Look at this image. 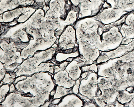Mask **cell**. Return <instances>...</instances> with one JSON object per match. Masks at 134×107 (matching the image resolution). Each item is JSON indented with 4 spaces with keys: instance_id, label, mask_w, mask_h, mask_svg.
<instances>
[{
    "instance_id": "obj_1",
    "label": "cell",
    "mask_w": 134,
    "mask_h": 107,
    "mask_svg": "<svg viewBox=\"0 0 134 107\" xmlns=\"http://www.w3.org/2000/svg\"><path fill=\"white\" fill-rule=\"evenodd\" d=\"M53 75L49 72L36 73L15 84L16 90L22 95L34 97L43 95L55 89Z\"/></svg>"
},
{
    "instance_id": "obj_2",
    "label": "cell",
    "mask_w": 134,
    "mask_h": 107,
    "mask_svg": "<svg viewBox=\"0 0 134 107\" xmlns=\"http://www.w3.org/2000/svg\"><path fill=\"white\" fill-rule=\"evenodd\" d=\"M104 25L94 16L80 19L74 25L77 42H88L94 46L98 36V29Z\"/></svg>"
},
{
    "instance_id": "obj_3",
    "label": "cell",
    "mask_w": 134,
    "mask_h": 107,
    "mask_svg": "<svg viewBox=\"0 0 134 107\" xmlns=\"http://www.w3.org/2000/svg\"><path fill=\"white\" fill-rule=\"evenodd\" d=\"M57 52V48L52 47L45 51L37 52L33 56L24 60L23 62L15 69L14 72L16 77H17L21 76L29 77L34 73H38V69L40 65L51 60Z\"/></svg>"
},
{
    "instance_id": "obj_4",
    "label": "cell",
    "mask_w": 134,
    "mask_h": 107,
    "mask_svg": "<svg viewBox=\"0 0 134 107\" xmlns=\"http://www.w3.org/2000/svg\"><path fill=\"white\" fill-rule=\"evenodd\" d=\"M0 58L8 72H14L24 61L21 56V51L13 42L1 40Z\"/></svg>"
},
{
    "instance_id": "obj_5",
    "label": "cell",
    "mask_w": 134,
    "mask_h": 107,
    "mask_svg": "<svg viewBox=\"0 0 134 107\" xmlns=\"http://www.w3.org/2000/svg\"><path fill=\"white\" fill-rule=\"evenodd\" d=\"M50 93L34 97L22 95L16 92L9 93L0 104L2 107H39L50 99Z\"/></svg>"
},
{
    "instance_id": "obj_6",
    "label": "cell",
    "mask_w": 134,
    "mask_h": 107,
    "mask_svg": "<svg viewBox=\"0 0 134 107\" xmlns=\"http://www.w3.org/2000/svg\"><path fill=\"white\" fill-rule=\"evenodd\" d=\"M120 26H114L100 35L96 47L100 51L108 52L119 47L124 37L120 32Z\"/></svg>"
},
{
    "instance_id": "obj_7",
    "label": "cell",
    "mask_w": 134,
    "mask_h": 107,
    "mask_svg": "<svg viewBox=\"0 0 134 107\" xmlns=\"http://www.w3.org/2000/svg\"><path fill=\"white\" fill-rule=\"evenodd\" d=\"M49 10L45 14V19L51 20L59 19L65 21L73 5L70 0H51Z\"/></svg>"
},
{
    "instance_id": "obj_8",
    "label": "cell",
    "mask_w": 134,
    "mask_h": 107,
    "mask_svg": "<svg viewBox=\"0 0 134 107\" xmlns=\"http://www.w3.org/2000/svg\"><path fill=\"white\" fill-rule=\"evenodd\" d=\"M98 73L89 71L86 77L81 79L79 86V94L93 100L97 95L99 88Z\"/></svg>"
},
{
    "instance_id": "obj_9",
    "label": "cell",
    "mask_w": 134,
    "mask_h": 107,
    "mask_svg": "<svg viewBox=\"0 0 134 107\" xmlns=\"http://www.w3.org/2000/svg\"><path fill=\"white\" fill-rule=\"evenodd\" d=\"M77 43L75 29L73 25H68L58 38L57 51H64L75 47Z\"/></svg>"
},
{
    "instance_id": "obj_10",
    "label": "cell",
    "mask_w": 134,
    "mask_h": 107,
    "mask_svg": "<svg viewBox=\"0 0 134 107\" xmlns=\"http://www.w3.org/2000/svg\"><path fill=\"white\" fill-rule=\"evenodd\" d=\"M107 0H82L80 4L79 18L94 17L102 10Z\"/></svg>"
},
{
    "instance_id": "obj_11",
    "label": "cell",
    "mask_w": 134,
    "mask_h": 107,
    "mask_svg": "<svg viewBox=\"0 0 134 107\" xmlns=\"http://www.w3.org/2000/svg\"><path fill=\"white\" fill-rule=\"evenodd\" d=\"M128 13H129L124 11L122 9L110 7L102 9L94 17L104 25H109L115 23Z\"/></svg>"
},
{
    "instance_id": "obj_12",
    "label": "cell",
    "mask_w": 134,
    "mask_h": 107,
    "mask_svg": "<svg viewBox=\"0 0 134 107\" xmlns=\"http://www.w3.org/2000/svg\"><path fill=\"white\" fill-rule=\"evenodd\" d=\"M78 50L79 54L85 61V65H91L95 62L100 54L98 48L88 42H79Z\"/></svg>"
},
{
    "instance_id": "obj_13",
    "label": "cell",
    "mask_w": 134,
    "mask_h": 107,
    "mask_svg": "<svg viewBox=\"0 0 134 107\" xmlns=\"http://www.w3.org/2000/svg\"><path fill=\"white\" fill-rule=\"evenodd\" d=\"M85 66V60L80 55L74 58L73 60L69 63L65 70L68 72L69 76L73 81H76L80 78L82 74L81 67Z\"/></svg>"
},
{
    "instance_id": "obj_14",
    "label": "cell",
    "mask_w": 134,
    "mask_h": 107,
    "mask_svg": "<svg viewBox=\"0 0 134 107\" xmlns=\"http://www.w3.org/2000/svg\"><path fill=\"white\" fill-rule=\"evenodd\" d=\"M34 4V0H1L0 13L2 14L19 8L33 6Z\"/></svg>"
},
{
    "instance_id": "obj_15",
    "label": "cell",
    "mask_w": 134,
    "mask_h": 107,
    "mask_svg": "<svg viewBox=\"0 0 134 107\" xmlns=\"http://www.w3.org/2000/svg\"><path fill=\"white\" fill-rule=\"evenodd\" d=\"M120 30L124 38L134 39V11L126 15L125 21L121 25Z\"/></svg>"
},
{
    "instance_id": "obj_16",
    "label": "cell",
    "mask_w": 134,
    "mask_h": 107,
    "mask_svg": "<svg viewBox=\"0 0 134 107\" xmlns=\"http://www.w3.org/2000/svg\"><path fill=\"white\" fill-rule=\"evenodd\" d=\"M53 79L55 85L68 89L72 88L76 83V81L69 76L66 70L60 71L54 74Z\"/></svg>"
},
{
    "instance_id": "obj_17",
    "label": "cell",
    "mask_w": 134,
    "mask_h": 107,
    "mask_svg": "<svg viewBox=\"0 0 134 107\" xmlns=\"http://www.w3.org/2000/svg\"><path fill=\"white\" fill-rule=\"evenodd\" d=\"M84 101L76 94H68L62 98L61 101L58 104V107H83Z\"/></svg>"
},
{
    "instance_id": "obj_18",
    "label": "cell",
    "mask_w": 134,
    "mask_h": 107,
    "mask_svg": "<svg viewBox=\"0 0 134 107\" xmlns=\"http://www.w3.org/2000/svg\"><path fill=\"white\" fill-rule=\"evenodd\" d=\"M100 90L102 92V94L99 97L105 103L107 104L106 106L114 104L116 100H117L119 91L115 85H113L109 88Z\"/></svg>"
},
{
    "instance_id": "obj_19",
    "label": "cell",
    "mask_w": 134,
    "mask_h": 107,
    "mask_svg": "<svg viewBox=\"0 0 134 107\" xmlns=\"http://www.w3.org/2000/svg\"><path fill=\"white\" fill-rule=\"evenodd\" d=\"M134 49V39L132 42L127 45L121 44V45L116 49L108 52L104 51L110 59L121 57L126 54L133 51Z\"/></svg>"
},
{
    "instance_id": "obj_20",
    "label": "cell",
    "mask_w": 134,
    "mask_h": 107,
    "mask_svg": "<svg viewBox=\"0 0 134 107\" xmlns=\"http://www.w3.org/2000/svg\"><path fill=\"white\" fill-rule=\"evenodd\" d=\"M27 7L19 8L1 14V23H9L17 20L25 11Z\"/></svg>"
},
{
    "instance_id": "obj_21",
    "label": "cell",
    "mask_w": 134,
    "mask_h": 107,
    "mask_svg": "<svg viewBox=\"0 0 134 107\" xmlns=\"http://www.w3.org/2000/svg\"><path fill=\"white\" fill-rule=\"evenodd\" d=\"M110 6L130 13L134 11V0H107Z\"/></svg>"
},
{
    "instance_id": "obj_22",
    "label": "cell",
    "mask_w": 134,
    "mask_h": 107,
    "mask_svg": "<svg viewBox=\"0 0 134 107\" xmlns=\"http://www.w3.org/2000/svg\"><path fill=\"white\" fill-rule=\"evenodd\" d=\"M80 55L79 50L73 52H65L58 51L55 55V58L57 62H62L70 58H75Z\"/></svg>"
},
{
    "instance_id": "obj_23",
    "label": "cell",
    "mask_w": 134,
    "mask_h": 107,
    "mask_svg": "<svg viewBox=\"0 0 134 107\" xmlns=\"http://www.w3.org/2000/svg\"><path fill=\"white\" fill-rule=\"evenodd\" d=\"M134 97L133 93H130L126 89L119 91L117 100L122 104L125 105L131 101Z\"/></svg>"
},
{
    "instance_id": "obj_24",
    "label": "cell",
    "mask_w": 134,
    "mask_h": 107,
    "mask_svg": "<svg viewBox=\"0 0 134 107\" xmlns=\"http://www.w3.org/2000/svg\"><path fill=\"white\" fill-rule=\"evenodd\" d=\"M73 94L72 88H65L62 86L57 85L56 88V93L53 96V100L56 99L62 98L68 94Z\"/></svg>"
},
{
    "instance_id": "obj_25",
    "label": "cell",
    "mask_w": 134,
    "mask_h": 107,
    "mask_svg": "<svg viewBox=\"0 0 134 107\" xmlns=\"http://www.w3.org/2000/svg\"><path fill=\"white\" fill-rule=\"evenodd\" d=\"M10 93V84H4L0 89V104L4 101Z\"/></svg>"
},
{
    "instance_id": "obj_26",
    "label": "cell",
    "mask_w": 134,
    "mask_h": 107,
    "mask_svg": "<svg viewBox=\"0 0 134 107\" xmlns=\"http://www.w3.org/2000/svg\"><path fill=\"white\" fill-rule=\"evenodd\" d=\"M16 77V73L14 72H10L7 71L5 77L2 81L3 82L4 84H9L11 85L12 83H14Z\"/></svg>"
},
{
    "instance_id": "obj_27",
    "label": "cell",
    "mask_w": 134,
    "mask_h": 107,
    "mask_svg": "<svg viewBox=\"0 0 134 107\" xmlns=\"http://www.w3.org/2000/svg\"><path fill=\"white\" fill-rule=\"evenodd\" d=\"M97 65L98 64L96 61L93 64L91 65H87L81 67V70L82 72L85 71H92L98 73V67Z\"/></svg>"
},
{
    "instance_id": "obj_28",
    "label": "cell",
    "mask_w": 134,
    "mask_h": 107,
    "mask_svg": "<svg viewBox=\"0 0 134 107\" xmlns=\"http://www.w3.org/2000/svg\"><path fill=\"white\" fill-rule=\"evenodd\" d=\"M50 1L51 0H34L35 4L33 6L37 9H42L44 6L48 5Z\"/></svg>"
},
{
    "instance_id": "obj_29",
    "label": "cell",
    "mask_w": 134,
    "mask_h": 107,
    "mask_svg": "<svg viewBox=\"0 0 134 107\" xmlns=\"http://www.w3.org/2000/svg\"><path fill=\"white\" fill-rule=\"evenodd\" d=\"M80 81H81V78H79V79L76 81V83L73 87L72 88V90L74 94L77 95L79 94V86L80 84Z\"/></svg>"
},
{
    "instance_id": "obj_30",
    "label": "cell",
    "mask_w": 134,
    "mask_h": 107,
    "mask_svg": "<svg viewBox=\"0 0 134 107\" xmlns=\"http://www.w3.org/2000/svg\"><path fill=\"white\" fill-rule=\"evenodd\" d=\"M94 101L96 102V103L97 104V106L99 107H106L107 104H105V103L99 97H95L93 99Z\"/></svg>"
},
{
    "instance_id": "obj_31",
    "label": "cell",
    "mask_w": 134,
    "mask_h": 107,
    "mask_svg": "<svg viewBox=\"0 0 134 107\" xmlns=\"http://www.w3.org/2000/svg\"><path fill=\"white\" fill-rule=\"evenodd\" d=\"M1 65V73H0V80L1 81H3L4 77H5L7 71L6 69L5 68L4 64L2 62L0 63Z\"/></svg>"
},
{
    "instance_id": "obj_32",
    "label": "cell",
    "mask_w": 134,
    "mask_h": 107,
    "mask_svg": "<svg viewBox=\"0 0 134 107\" xmlns=\"http://www.w3.org/2000/svg\"><path fill=\"white\" fill-rule=\"evenodd\" d=\"M69 62H68L67 60H65L64 61H63L62 62V63L59 65V66H60V69H61V71H64L65 70L67 66H68V65L69 64Z\"/></svg>"
},
{
    "instance_id": "obj_33",
    "label": "cell",
    "mask_w": 134,
    "mask_h": 107,
    "mask_svg": "<svg viewBox=\"0 0 134 107\" xmlns=\"http://www.w3.org/2000/svg\"><path fill=\"white\" fill-rule=\"evenodd\" d=\"M133 40V39H129V38H124V39L122 41L121 44L127 45V44L130 43L131 42H132Z\"/></svg>"
},
{
    "instance_id": "obj_34",
    "label": "cell",
    "mask_w": 134,
    "mask_h": 107,
    "mask_svg": "<svg viewBox=\"0 0 134 107\" xmlns=\"http://www.w3.org/2000/svg\"><path fill=\"white\" fill-rule=\"evenodd\" d=\"M72 4L75 7H77L80 5V4L82 1V0H70Z\"/></svg>"
},
{
    "instance_id": "obj_35",
    "label": "cell",
    "mask_w": 134,
    "mask_h": 107,
    "mask_svg": "<svg viewBox=\"0 0 134 107\" xmlns=\"http://www.w3.org/2000/svg\"><path fill=\"white\" fill-rule=\"evenodd\" d=\"M27 77L25 76H20V77H16V78L15 82H14V84H16V83H17L19 81L26 79V78H27Z\"/></svg>"
},
{
    "instance_id": "obj_36",
    "label": "cell",
    "mask_w": 134,
    "mask_h": 107,
    "mask_svg": "<svg viewBox=\"0 0 134 107\" xmlns=\"http://www.w3.org/2000/svg\"><path fill=\"white\" fill-rule=\"evenodd\" d=\"M16 90V89L15 87V85L14 83H12L10 85V93H11L13 92H14Z\"/></svg>"
},
{
    "instance_id": "obj_37",
    "label": "cell",
    "mask_w": 134,
    "mask_h": 107,
    "mask_svg": "<svg viewBox=\"0 0 134 107\" xmlns=\"http://www.w3.org/2000/svg\"><path fill=\"white\" fill-rule=\"evenodd\" d=\"M61 99L62 98H60V99H54L52 101H51V103L50 104H53V105H58L59 102L61 101Z\"/></svg>"
},
{
    "instance_id": "obj_38",
    "label": "cell",
    "mask_w": 134,
    "mask_h": 107,
    "mask_svg": "<svg viewBox=\"0 0 134 107\" xmlns=\"http://www.w3.org/2000/svg\"><path fill=\"white\" fill-rule=\"evenodd\" d=\"M52 101V100H49V101H45L44 104H43L42 105H41V107H48L49 106V105H50V104L51 103V101Z\"/></svg>"
},
{
    "instance_id": "obj_39",
    "label": "cell",
    "mask_w": 134,
    "mask_h": 107,
    "mask_svg": "<svg viewBox=\"0 0 134 107\" xmlns=\"http://www.w3.org/2000/svg\"><path fill=\"white\" fill-rule=\"evenodd\" d=\"M60 71H61V69H60V66H57V65H55V67H54V74Z\"/></svg>"
},
{
    "instance_id": "obj_40",
    "label": "cell",
    "mask_w": 134,
    "mask_h": 107,
    "mask_svg": "<svg viewBox=\"0 0 134 107\" xmlns=\"http://www.w3.org/2000/svg\"><path fill=\"white\" fill-rule=\"evenodd\" d=\"M55 93H56V89H54L50 92V97H53L55 95Z\"/></svg>"
}]
</instances>
